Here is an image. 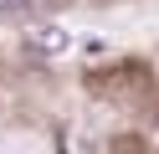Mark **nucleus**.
Segmentation results:
<instances>
[{"instance_id":"obj_1","label":"nucleus","mask_w":159,"mask_h":154,"mask_svg":"<svg viewBox=\"0 0 159 154\" xmlns=\"http://www.w3.org/2000/svg\"><path fill=\"white\" fill-rule=\"evenodd\" d=\"M26 46L41 51V57H62V51H72V31H62L57 21H36L26 31Z\"/></svg>"},{"instance_id":"obj_2","label":"nucleus","mask_w":159,"mask_h":154,"mask_svg":"<svg viewBox=\"0 0 159 154\" xmlns=\"http://www.w3.org/2000/svg\"><path fill=\"white\" fill-rule=\"evenodd\" d=\"M31 0H0V16H16V10H26Z\"/></svg>"}]
</instances>
